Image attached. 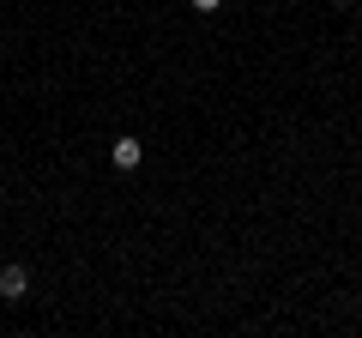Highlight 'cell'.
Returning <instances> with one entry per match:
<instances>
[{"instance_id": "cell-5", "label": "cell", "mask_w": 362, "mask_h": 338, "mask_svg": "<svg viewBox=\"0 0 362 338\" xmlns=\"http://www.w3.org/2000/svg\"><path fill=\"white\" fill-rule=\"evenodd\" d=\"M356 18H362V13H356Z\"/></svg>"}, {"instance_id": "cell-1", "label": "cell", "mask_w": 362, "mask_h": 338, "mask_svg": "<svg viewBox=\"0 0 362 338\" xmlns=\"http://www.w3.org/2000/svg\"><path fill=\"white\" fill-rule=\"evenodd\" d=\"M25 290H30L25 266H6V272H0V302H25Z\"/></svg>"}, {"instance_id": "cell-4", "label": "cell", "mask_w": 362, "mask_h": 338, "mask_svg": "<svg viewBox=\"0 0 362 338\" xmlns=\"http://www.w3.org/2000/svg\"><path fill=\"white\" fill-rule=\"evenodd\" d=\"M338 6H356V0H338Z\"/></svg>"}, {"instance_id": "cell-3", "label": "cell", "mask_w": 362, "mask_h": 338, "mask_svg": "<svg viewBox=\"0 0 362 338\" xmlns=\"http://www.w3.org/2000/svg\"><path fill=\"white\" fill-rule=\"evenodd\" d=\"M218 6H223V0H194V13H218Z\"/></svg>"}, {"instance_id": "cell-2", "label": "cell", "mask_w": 362, "mask_h": 338, "mask_svg": "<svg viewBox=\"0 0 362 338\" xmlns=\"http://www.w3.org/2000/svg\"><path fill=\"white\" fill-rule=\"evenodd\" d=\"M109 157H115V169H139V139H133V133H127V139H115V145H109Z\"/></svg>"}]
</instances>
